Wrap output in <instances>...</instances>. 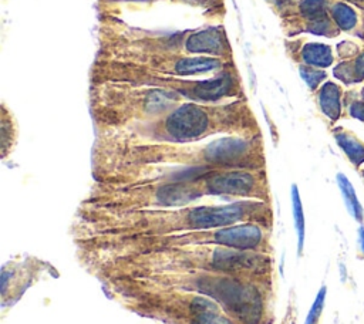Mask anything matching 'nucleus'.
I'll use <instances>...</instances> for the list:
<instances>
[{"mask_svg": "<svg viewBox=\"0 0 364 324\" xmlns=\"http://www.w3.org/2000/svg\"><path fill=\"white\" fill-rule=\"evenodd\" d=\"M222 166L266 168L263 134L193 144H142L95 135L91 149L94 182H189Z\"/></svg>", "mask_w": 364, "mask_h": 324, "instance_id": "obj_1", "label": "nucleus"}, {"mask_svg": "<svg viewBox=\"0 0 364 324\" xmlns=\"http://www.w3.org/2000/svg\"><path fill=\"white\" fill-rule=\"evenodd\" d=\"M239 223H259L273 229V203L246 199L223 205H189L131 212H105L78 206L71 219L68 234L71 240H128Z\"/></svg>", "mask_w": 364, "mask_h": 324, "instance_id": "obj_2", "label": "nucleus"}, {"mask_svg": "<svg viewBox=\"0 0 364 324\" xmlns=\"http://www.w3.org/2000/svg\"><path fill=\"white\" fill-rule=\"evenodd\" d=\"M94 279H142L171 271H208L276 281L274 256L220 244L166 247L121 256L82 267Z\"/></svg>", "mask_w": 364, "mask_h": 324, "instance_id": "obj_3", "label": "nucleus"}, {"mask_svg": "<svg viewBox=\"0 0 364 324\" xmlns=\"http://www.w3.org/2000/svg\"><path fill=\"white\" fill-rule=\"evenodd\" d=\"M260 134V124L245 97L219 104L183 101L154 121L95 135L142 144H193L215 135L256 136Z\"/></svg>", "mask_w": 364, "mask_h": 324, "instance_id": "obj_4", "label": "nucleus"}, {"mask_svg": "<svg viewBox=\"0 0 364 324\" xmlns=\"http://www.w3.org/2000/svg\"><path fill=\"white\" fill-rule=\"evenodd\" d=\"M135 55H206L235 61L223 24L164 33L134 27L112 14L102 13L95 60H121Z\"/></svg>", "mask_w": 364, "mask_h": 324, "instance_id": "obj_5", "label": "nucleus"}, {"mask_svg": "<svg viewBox=\"0 0 364 324\" xmlns=\"http://www.w3.org/2000/svg\"><path fill=\"white\" fill-rule=\"evenodd\" d=\"M104 294L124 310L162 324H237L216 300L134 277L98 279Z\"/></svg>", "mask_w": 364, "mask_h": 324, "instance_id": "obj_6", "label": "nucleus"}, {"mask_svg": "<svg viewBox=\"0 0 364 324\" xmlns=\"http://www.w3.org/2000/svg\"><path fill=\"white\" fill-rule=\"evenodd\" d=\"M88 101L95 134H108L154 121L186 99L165 88L98 81L90 82Z\"/></svg>", "mask_w": 364, "mask_h": 324, "instance_id": "obj_7", "label": "nucleus"}, {"mask_svg": "<svg viewBox=\"0 0 364 324\" xmlns=\"http://www.w3.org/2000/svg\"><path fill=\"white\" fill-rule=\"evenodd\" d=\"M98 81H127L146 87L165 88L181 94L186 101L202 104H219L246 97L236 64L208 78H193L164 75L141 70L128 63L94 58L90 70V82Z\"/></svg>", "mask_w": 364, "mask_h": 324, "instance_id": "obj_8", "label": "nucleus"}, {"mask_svg": "<svg viewBox=\"0 0 364 324\" xmlns=\"http://www.w3.org/2000/svg\"><path fill=\"white\" fill-rule=\"evenodd\" d=\"M203 196L186 182L136 180L124 183L92 182L81 199V207L105 212H131L144 209L183 207Z\"/></svg>", "mask_w": 364, "mask_h": 324, "instance_id": "obj_9", "label": "nucleus"}, {"mask_svg": "<svg viewBox=\"0 0 364 324\" xmlns=\"http://www.w3.org/2000/svg\"><path fill=\"white\" fill-rule=\"evenodd\" d=\"M282 28L289 38L303 33L336 38L340 28L328 13V0H274Z\"/></svg>", "mask_w": 364, "mask_h": 324, "instance_id": "obj_10", "label": "nucleus"}, {"mask_svg": "<svg viewBox=\"0 0 364 324\" xmlns=\"http://www.w3.org/2000/svg\"><path fill=\"white\" fill-rule=\"evenodd\" d=\"M44 274L58 276V271L51 263L37 256L16 257L6 261L1 267L0 300L1 307H11L26 294V291L38 283Z\"/></svg>", "mask_w": 364, "mask_h": 324, "instance_id": "obj_11", "label": "nucleus"}, {"mask_svg": "<svg viewBox=\"0 0 364 324\" xmlns=\"http://www.w3.org/2000/svg\"><path fill=\"white\" fill-rule=\"evenodd\" d=\"M333 75L343 85L351 87L364 82V43L344 40L336 45V64Z\"/></svg>", "mask_w": 364, "mask_h": 324, "instance_id": "obj_12", "label": "nucleus"}, {"mask_svg": "<svg viewBox=\"0 0 364 324\" xmlns=\"http://www.w3.org/2000/svg\"><path fill=\"white\" fill-rule=\"evenodd\" d=\"M284 48L289 58L296 63V65L326 70L336 64L334 48L330 44L309 41L304 37H293L284 40Z\"/></svg>", "mask_w": 364, "mask_h": 324, "instance_id": "obj_13", "label": "nucleus"}, {"mask_svg": "<svg viewBox=\"0 0 364 324\" xmlns=\"http://www.w3.org/2000/svg\"><path fill=\"white\" fill-rule=\"evenodd\" d=\"M328 13L341 33L364 43V10L343 0H328Z\"/></svg>", "mask_w": 364, "mask_h": 324, "instance_id": "obj_14", "label": "nucleus"}, {"mask_svg": "<svg viewBox=\"0 0 364 324\" xmlns=\"http://www.w3.org/2000/svg\"><path fill=\"white\" fill-rule=\"evenodd\" d=\"M344 94H346L344 85L331 80H327L326 82H323L313 92L320 112L331 124H336L340 118L344 117V104H343Z\"/></svg>", "mask_w": 364, "mask_h": 324, "instance_id": "obj_15", "label": "nucleus"}, {"mask_svg": "<svg viewBox=\"0 0 364 324\" xmlns=\"http://www.w3.org/2000/svg\"><path fill=\"white\" fill-rule=\"evenodd\" d=\"M331 135L346 153L350 163L358 171L364 163V141H361L353 131L344 126L331 128Z\"/></svg>", "mask_w": 364, "mask_h": 324, "instance_id": "obj_16", "label": "nucleus"}, {"mask_svg": "<svg viewBox=\"0 0 364 324\" xmlns=\"http://www.w3.org/2000/svg\"><path fill=\"white\" fill-rule=\"evenodd\" d=\"M18 139V126L13 112L7 108V105L1 104V115H0V145H1V158L7 159L9 155L14 151Z\"/></svg>", "mask_w": 364, "mask_h": 324, "instance_id": "obj_17", "label": "nucleus"}, {"mask_svg": "<svg viewBox=\"0 0 364 324\" xmlns=\"http://www.w3.org/2000/svg\"><path fill=\"white\" fill-rule=\"evenodd\" d=\"M344 117L355 118L364 122V85L361 88H348L344 94Z\"/></svg>", "mask_w": 364, "mask_h": 324, "instance_id": "obj_18", "label": "nucleus"}, {"mask_svg": "<svg viewBox=\"0 0 364 324\" xmlns=\"http://www.w3.org/2000/svg\"><path fill=\"white\" fill-rule=\"evenodd\" d=\"M291 199H293L294 225H296V230H297V253H299V256H301L303 246H304V215H303V207H301V202L299 198L297 186H294V185L291 188Z\"/></svg>", "mask_w": 364, "mask_h": 324, "instance_id": "obj_19", "label": "nucleus"}, {"mask_svg": "<svg viewBox=\"0 0 364 324\" xmlns=\"http://www.w3.org/2000/svg\"><path fill=\"white\" fill-rule=\"evenodd\" d=\"M297 70L303 78V81L307 84L311 92H314L323 82L327 81V71L323 68L316 67H307V65H297Z\"/></svg>", "mask_w": 364, "mask_h": 324, "instance_id": "obj_20", "label": "nucleus"}, {"mask_svg": "<svg viewBox=\"0 0 364 324\" xmlns=\"http://www.w3.org/2000/svg\"><path fill=\"white\" fill-rule=\"evenodd\" d=\"M324 298H326V286H323L317 293L316 300L313 301V306L307 314L306 324H318V320L321 317V311L324 307Z\"/></svg>", "mask_w": 364, "mask_h": 324, "instance_id": "obj_21", "label": "nucleus"}, {"mask_svg": "<svg viewBox=\"0 0 364 324\" xmlns=\"http://www.w3.org/2000/svg\"><path fill=\"white\" fill-rule=\"evenodd\" d=\"M102 1L104 4H112V3H119V1H125V3H129V1H136V3H154V1H158V0H100Z\"/></svg>", "mask_w": 364, "mask_h": 324, "instance_id": "obj_22", "label": "nucleus"}, {"mask_svg": "<svg viewBox=\"0 0 364 324\" xmlns=\"http://www.w3.org/2000/svg\"><path fill=\"white\" fill-rule=\"evenodd\" d=\"M343 1H347V3H350V4H354V6H357V7H360V9L364 10V0H343Z\"/></svg>", "mask_w": 364, "mask_h": 324, "instance_id": "obj_23", "label": "nucleus"}, {"mask_svg": "<svg viewBox=\"0 0 364 324\" xmlns=\"http://www.w3.org/2000/svg\"><path fill=\"white\" fill-rule=\"evenodd\" d=\"M360 246L364 250V230H361V237H360Z\"/></svg>", "mask_w": 364, "mask_h": 324, "instance_id": "obj_24", "label": "nucleus"}, {"mask_svg": "<svg viewBox=\"0 0 364 324\" xmlns=\"http://www.w3.org/2000/svg\"><path fill=\"white\" fill-rule=\"evenodd\" d=\"M358 172H360V175H361V178H363V179H364V168H360V169H358Z\"/></svg>", "mask_w": 364, "mask_h": 324, "instance_id": "obj_25", "label": "nucleus"}]
</instances>
